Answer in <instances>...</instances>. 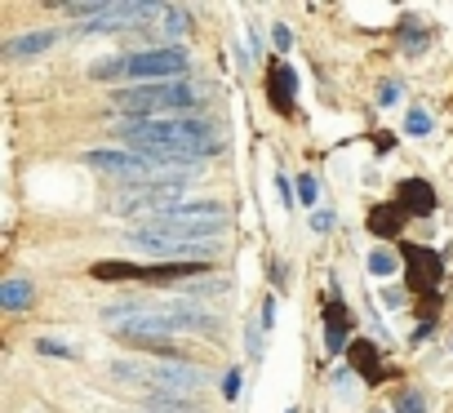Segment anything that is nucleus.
Listing matches in <instances>:
<instances>
[{"label": "nucleus", "mask_w": 453, "mask_h": 413, "mask_svg": "<svg viewBox=\"0 0 453 413\" xmlns=\"http://www.w3.org/2000/svg\"><path fill=\"white\" fill-rule=\"evenodd\" d=\"M120 138L129 151H142V156H156L173 169H191L200 156L218 151L222 138H218V125L204 120V116H160V120H120Z\"/></svg>", "instance_id": "obj_1"}, {"label": "nucleus", "mask_w": 453, "mask_h": 413, "mask_svg": "<svg viewBox=\"0 0 453 413\" xmlns=\"http://www.w3.org/2000/svg\"><path fill=\"white\" fill-rule=\"evenodd\" d=\"M187 72V54L165 45V50H138V54H125V58H98L89 67L94 80H129V85H165V80H178Z\"/></svg>", "instance_id": "obj_2"}, {"label": "nucleus", "mask_w": 453, "mask_h": 413, "mask_svg": "<svg viewBox=\"0 0 453 413\" xmlns=\"http://www.w3.org/2000/svg\"><path fill=\"white\" fill-rule=\"evenodd\" d=\"M200 94L187 85V80H165V85H129V89H116L111 103L138 120H160V116H191L200 103Z\"/></svg>", "instance_id": "obj_3"}, {"label": "nucleus", "mask_w": 453, "mask_h": 413, "mask_svg": "<svg viewBox=\"0 0 453 413\" xmlns=\"http://www.w3.org/2000/svg\"><path fill=\"white\" fill-rule=\"evenodd\" d=\"M107 373L120 378V382H138V386H156V391H178V395H191L196 386L209 382V373L187 364V360H111Z\"/></svg>", "instance_id": "obj_4"}, {"label": "nucleus", "mask_w": 453, "mask_h": 413, "mask_svg": "<svg viewBox=\"0 0 453 413\" xmlns=\"http://www.w3.org/2000/svg\"><path fill=\"white\" fill-rule=\"evenodd\" d=\"M191 178H160V182H125L116 195H111V214H165L173 204H182V191H187Z\"/></svg>", "instance_id": "obj_5"}, {"label": "nucleus", "mask_w": 453, "mask_h": 413, "mask_svg": "<svg viewBox=\"0 0 453 413\" xmlns=\"http://www.w3.org/2000/svg\"><path fill=\"white\" fill-rule=\"evenodd\" d=\"M209 263H94V280H138V285H169L182 276H200Z\"/></svg>", "instance_id": "obj_6"}, {"label": "nucleus", "mask_w": 453, "mask_h": 413, "mask_svg": "<svg viewBox=\"0 0 453 413\" xmlns=\"http://www.w3.org/2000/svg\"><path fill=\"white\" fill-rule=\"evenodd\" d=\"M125 241L138 254L169 258V263H209L213 258V245H196V241H178V236H160V232H142V227H134Z\"/></svg>", "instance_id": "obj_7"}, {"label": "nucleus", "mask_w": 453, "mask_h": 413, "mask_svg": "<svg viewBox=\"0 0 453 413\" xmlns=\"http://www.w3.org/2000/svg\"><path fill=\"white\" fill-rule=\"evenodd\" d=\"M400 254H404V263H409L404 280H409L413 289H435V285L444 280V258H440V254H431V249H422V245H400Z\"/></svg>", "instance_id": "obj_8"}, {"label": "nucleus", "mask_w": 453, "mask_h": 413, "mask_svg": "<svg viewBox=\"0 0 453 413\" xmlns=\"http://www.w3.org/2000/svg\"><path fill=\"white\" fill-rule=\"evenodd\" d=\"M395 204H400L404 214H413V218H426V214L435 210V191H431L422 178H409V182H400Z\"/></svg>", "instance_id": "obj_9"}, {"label": "nucleus", "mask_w": 453, "mask_h": 413, "mask_svg": "<svg viewBox=\"0 0 453 413\" xmlns=\"http://www.w3.org/2000/svg\"><path fill=\"white\" fill-rule=\"evenodd\" d=\"M267 94H272V107L276 111H289L294 107V94H298V76L289 63H276L272 76H267Z\"/></svg>", "instance_id": "obj_10"}, {"label": "nucleus", "mask_w": 453, "mask_h": 413, "mask_svg": "<svg viewBox=\"0 0 453 413\" xmlns=\"http://www.w3.org/2000/svg\"><path fill=\"white\" fill-rule=\"evenodd\" d=\"M347 351H351V364L365 373V382H382V356H378V347H373V342L356 338Z\"/></svg>", "instance_id": "obj_11"}, {"label": "nucleus", "mask_w": 453, "mask_h": 413, "mask_svg": "<svg viewBox=\"0 0 453 413\" xmlns=\"http://www.w3.org/2000/svg\"><path fill=\"white\" fill-rule=\"evenodd\" d=\"M404 210H400V204H378V210L369 214V232L373 236H400V227H404Z\"/></svg>", "instance_id": "obj_12"}, {"label": "nucleus", "mask_w": 453, "mask_h": 413, "mask_svg": "<svg viewBox=\"0 0 453 413\" xmlns=\"http://www.w3.org/2000/svg\"><path fill=\"white\" fill-rule=\"evenodd\" d=\"M142 409H151V413H196L200 404L191 395H178V391H156V395L142 400Z\"/></svg>", "instance_id": "obj_13"}, {"label": "nucleus", "mask_w": 453, "mask_h": 413, "mask_svg": "<svg viewBox=\"0 0 453 413\" xmlns=\"http://www.w3.org/2000/svg\"><path fill=\"white\" fill-rule=\"evenodd\" d=\"M325 320H329V333H325L329 351H342V347H347V325H351V320H347V307L334 298V302L325 307Z\"/></svg>", "instance_id": "obj_14"}, {"label": "nucleus", "mask_w": 453, "mask_h": 413, "mask_svg": "<svg viewBox=\"0 0 453 413\" xmlns=\"http://www.w3.org/2000/svg\"><path fill=\"white\" fill-rule=\"evenodd\" d=\"M54 45V32H32V36H19V41H5V58H27V54H41Z\"/></svg>", "instance_id": "obj_15"}, {"label": "nucleus", "mask_w": 453, "mask_h": 413, "mask_svg": "<svg viewBox=\"0 0 453 413\" xmlns=\"http://www.w3.org/2000/svg\"><path fill=\"white\" fill-rule=\"evenodd\" d=\"M27 302H32V280H5V285H0V307L19 311Z\"/></svg>", "instance_id": "obj_16"}, {"label": "nucleus", "mask_w": 453, "mask_h": 413, "mask_svg": "<svg viewBox=\"0 0 453 413\" xmlns=\"http://www.w3.org/2000/svg\"><path fill=\"white\" fill-rule=\"evenodd\" d=\"M36 351L54 360H76V342H58V338H36Z\"/></svg>", "instance_id": "obj_17"}, {"label": "nucleus", "mask_w": 453, "mask_h": 413, "mask_svg": "<svg viewBox=\"0 0 453 413\" xmlns=\"http://www.w3.org/2000/svg\"><path fill=\"white\" fill-rule=\"evenodd\" d=\"M422 409H426V404H422V391H413V386H409V391H400V395H395V413H422Z\"/></svg>", "instance_id": "obj_18"}, {"label": "nucleus", "mask_w": 453, "mask_h": 413, "mask_svg": "<svg viewBox=\"0 0 453 413\" xmlns=\"http://www.w3.org/2000/svg\"><path fill=\"white\" fill-rule=\"evenodd\" d=\"M422 41H426V32H422V27H413V23H404V27H400V45H404V50H422Z\"/></svg>", "instance_id": "obj_19"}, {"label": "nucleus", "mask_w": 453, "mask_h": 413, "mask_svg": "<svg viewBox=\"0 0 453 413\" xmlns=\"http://www.w3.org/2000/svg\"><path fill=\"white\" fill-rule=\"evenodd\" d=\"M369 272H373V276H391V272H395V258H391L387 249H378V254L369 258Z\"/></svg>", "instance_id": "obj_20"}, {"label": "nucleus", "mask_w": 453, "mask_h": 413, "mask_svg": "<svg viewBox=\"0 0 453 413\" xmlns=\"http://www.w3.org/2000/svg\"><path fill=\"white\" fill-rule=\"evenodd\" d=\"M404 129L422 138V134H431V116H426V111H409V120H404Z\"/></svg>", "instance_id": "obj_21"}, {"label": "nucleus", "mask_w": 453, "mask_h": 413, "mask_svg": "<svg viewBox=\"0 0 453 413\" xmlns=\"http://www.w3.org/2000/svg\"><path fill=\"white\" fill-rule=\"evenodd\" d=\"M272 41H276V50H280V54H289V45H294V32H289L285 23H276V27H272Z\"/></svg>", "instance_id": "obj_22"}, {"label": "nucleus", "mask_w": 453, "mask_h": 413, "mask_svg": "<svg viewBox=\"0 0 453 413\" xmlns=\"http://www.w3.org/2000/svg\"><path fill=\"white\" fill-rule=\"evenodd\" d=\"M391 103H400V85H395V80H382V89H378V107H391Z\"/></svg>", "instance_id": "obj_23"}, {"label": "nucleus", "mask_w": 453, "mask_h": 413, "mask_svg": "<svg viewBox=\"0 0 453 413\" xmlns=\"http://www.w3.org/2000/svg\"><path fill=\"white\" fill-rule=\"evenodd\" d=\"M222 395H226V400H236V395H241V373H236V369L222 378Z\"/></svg>", "instance_id": "obj_24"}, {"label": "nucleus", "mask_w": 453, "mask_h": 413, "mask_svg": "<svg viewBox=\"0 0 453 413\" xmlns=\"http://www.w3.org/2000/svg\"><path fill=\"white\" fill-rule=\"evenodd\" d=\"M298 195H303V204H316V178H303L298 182Z\"/></svg>", "instance_id": "obj_25"}, {"label": "nucleus", "mask_w": 453, "mask_h": 413, "mask_svg": "<svg viewBox=\"0 0 453 413\" xmlns=\"http://www.w3.org/2000/svg\"><path fill=\"white\" fill-rule=\"evenodd\" d=\"M311 227H316V232H329V227H334V214L316 210V214H311Z\"/></svg>", "instance_id": "obj_26"}, {"label": "nucleus", "mask_w": 453, "mask_h": 413, "mask_svg": "<svg viewBox=\"0 0 453 413\" xmlns=\"http://www.w3.org/2000/svg\"><path fill=\"white\" fill-rule=\"evenodd\" d=\"M276 195L285 200V210H289V204H294V191H289V182H285V173L276 178Z\"/></svg>", "instance_id": "obj_27"}, {"label": "nucleus", "mask_w": 453, "mask_h": 413, "mask_svg": "<svg viewBox=\"0 0 453 413\" xmlns=\"http://www.w3.org/2000/svg\"><path fill=\"white\" fill-rule=\"evenodd\" d=\"M400 302H404L400 289H382V307H400Z\"/></svg>", "instance_id": "obj_28"}, {"label": "nucleus", "mask_w": 453, "mask_h": 413, "mask_svg": "<svg viewBox=\"0 0 453 413\" xmlns=\"http://www.w3.org/2000/svg\"><path fill=\"white\" fill-rule=\"evenodd\" d=\"M289 413H294V409H289Z\"/></svg>", "instance_id": "obj_29"}]
</instances>
